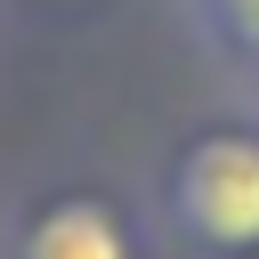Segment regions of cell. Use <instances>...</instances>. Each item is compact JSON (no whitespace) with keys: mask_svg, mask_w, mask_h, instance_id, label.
<instances>
[{"mask_svg":"<svg viewBox=\"0 0 259 259\" xmlns=\"http://www.w3.org/2000/svg\"><path fill=\"white\" fill-rule=\"evenodd\" d=\"M170 219L186 243H202L219 259L259 251V130H202L178 154Z\"/></svg>","mask_w":259,"mask_h":259,"instance_id":"obj_1","label":"cell"},{"mask_svg":"<svg viewBox=\"0 0 259 259\" xmlns=\"http://www.w3.org/2000/svg\"><path fill=\"white\" fill-rule=\"evenodd\" d=\"M24 259H138V251H130V227H121L113 202H97V194H57V202L32 210Z\"/></svg>","mask_w":259,"mask_h":259,"instance_id":"obj_2","label":"cell"},{"mask_svg":"<svg viewBox=\"0 0 259 259\" xmlns=\"http://www.w3.org/2000/svg\"><path fill=\"white\" fill-rule=\"evenodd\" d=\"M243 259H259V251H243Z\"/></svg>","mask_w":259,"mask_h":259,"instance_id":"obj_3","label":"cell"}]
</instances>
